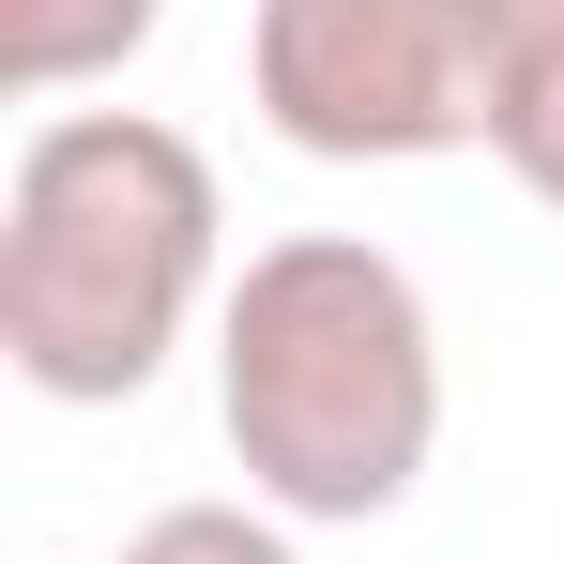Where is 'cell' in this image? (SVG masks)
<instances>
[{"label":"cell","mask_w":564,"mask_h":564,"mask_svg":"<svg viewBox=\"0 0 564 564\" xmlns=\"http://www.w3.org/2000/svg\"><path fill=\"white\" fill-rule=\"evenodd\" d=\"M122 564H305V550H290L275 503H169L122 534Z\"/></svg>","instance_id":"cell-6"},{"label":"cell","mask_w":564,"mask_h":564,"mask_svg":"<svg viewBox=\"0 0 564 564\" xmlns=\"http://www.w3.org/2000/svg\"><path fill=\"white\" fill-rule=\"evenodd\" d=\"M503 31L519 0H260L245 93L321 169H427V153H488Z\"/></svg>","instance_id":"cell-3"},{"label":"cell","mask_w":564,"mask_h":564,"mask_svg":"<svg viewBox=\"0 0 564 564\" xmlns=\"http://www.w3.org/2000/svg\"><path fill=\"white\" fill-rule=\"evenodd\" d=\"M214 229H229V198L184 122H153V107L31 122V153L0 184V367L62 412L153 397L198 305H229Z\"/></svg>","instance_id":"cell-2"},{"label":"cell","mask_w":564,"mask_h":564,"mask_svg":"<svg viewBox=\"0 0 564 564\" xmlns=\"http://www.w3.org/2000/svg\"><path fill=\"white\" fill-rule=\"evenodd\" d=\"M169 31V0H0V93H93Z\"/></svg>","instance_id":"cell-4"},{"label":"cell","mask_w":564,"mask_h":564,"mask_svg":"<svg viewBox=\"0 0 564 564\" xmlns=\"http://www.w3.org/2000/svg\"><path fill=\"white\" fill-rule=\"evenodd\" d=\"M488 153L519 169V198L564 214V0H519V31H503V122H488Z\"/></svg>","instance_id":"cell-5"},{"label":"cell","mask_w":564,"mask_h":564,"mask_svg":"<svg viewBox=\"0 0 564 564\" xmlns=\"http://www.w3.org/2000/svg\"><path fill=\"white\" fill-rule=\"evenodd\" d=\"M214 427L245 458V503L305 534L397 519L443 443V321L397 245L367 229H290L214 305Z\"/></svg>","instance_id":"cell-1"}]
</instances>
